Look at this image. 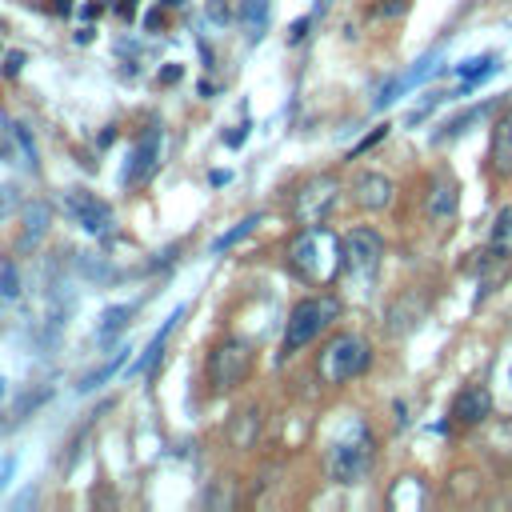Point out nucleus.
Returning a JSON list of instances; mask_svg holds the SVG:
<instances>
[{"label": "nucleus", "mask_w": 512, "mask_h": 512, "mask_svg": "<svg viewBox=\"0 0 512 512\" xmlns=\"http://www.w3.org/2000/svg\"><path fill=\"white\" fill-rule=\"evenodd\" d=\"M428 212H432L436 220H448V216L456 212V184H452V180H436V184L428 188Z\"/></svg>", "instance_id": "a211bd4d"}, {"label": "nucleus", "mask_w": 512, "mask_h": 512, "mask_svg": "<svg viewBox=\"0 0 512 512\" xmlns=\"http://www.w3.org/2000/svg\"><path fill=\"white\" fill-rule=\"evenodd\" d=\"M488 448L512 460V416H508V420H504V424H500V428L492 432V440H488Z\"/></svg>", "instance_id": "bb28decb"}, {"label": "nucleus", "mask_w": 512, "mask_h": 512, "mask_svg": "<svg viewBox=\"0 0 512 512\" xmlns=\"http://www.w3.org/2000/svg\"><path fill=\"white\" fill-rule=\"evenodd\" d=\"M208 16H212L216 24H228V8H224V0H212V4H208Z\"/></svg>", "instance_id": "72a5a7b5"}, {"label": "nucleus", "mask_w": 512, "mask_h": 512, "mask_svg": "<svg viewBox=\"0 0 512 512\" xmlns=\"http://www.w3.org/2000/svg\"><path fill=\"white\" fill-rule=\"evenodd\" d=\"M12 468H16V460H12V456H8V460H4V464H0V488H4V484H8V476H12Z\"/></svg>", "instance_id": "e433bc0d"}, {"label": "nucleus", "mask_w": 512, "mask_h": 512, "mask_svg": "<svg viewBox=\"0 0 512 512\" xmlns=\"http://www.w3.org/2000/svg\"><path fill=\"white\" fill-rule=\"evenodd\" d=\"M164 4H168V8H172V4H176V8H180V0H164Z\"/></svg>", "instance_id": "a19ab883"}, {"label": "nucleus", "mask_w": 512, "mask_h": 512, "mask_svg": "<svg viewBox=\"0 0 512 512\" xmlns=\"http://www.w3.org/2000/svg\"><path fill=\"white\" fill-rule=\"evenodd\" d=\"M4 388H8V384H4V376H0V400H4Z\"/></svg>", "instance_id": "ea45409f"}, {"label": "nucleus", "mask_w": 512, "mask_h": 512, "mask_svg": "<svg viewBox=\"0 0 512 512\" xmlns=\"http://www.w3.org/2000/svg\"><path fill=\"white\" fill-rule=\"evenodd\" d=\"M372 432L364 428V424H348L332 444H328V452H324V472L332 476V480H340V484H356L368 468H372Z\"/></svg>", "instance_id": "f03ea898"}, {"label": "nucleus", "mask_w": 512, "mask_h": 512, "mask_svg": "<svg viewBox=\"0 0 512 512\" xmlns=\"http://www.w3.org/2000/svg\"><path fill=\"white\" fill-rule=\"evenodd\" d=\"M0 156H4V144H0Z\"/></svg>", "instance_id": "79ce46f5"}, {"label": "nucleus", "mask_w": 512, "mask_h": 512, "mask_svg": "<svg viewBox=\"0 0 512 512\" xmlns=\"http://www.w3.org/2000/svg\"><path fill=\"white\" fill-rule=\"evenodd\" d=\"M64 208H68V216H72V220H80V228H84L88 236H104V232L112 228V208H108L104 200L88 196L84 188L64 192Z\"/></svg>", "instance_id": "6e6552de"}, {"label": "nucleus", "mask_w": 512, "mask_h": 512, "mask_svg": "<svg viewBox=\"0 0 512 512\" xmlns=\"http://www.w3.org/2000/svg\"><path fill=\"white\" fill-rule=\"evenodd\" d=\"M48 228H52V208H48L44 200H32V204L24 208V216H20V232H16V252H20V256L36 252V248L44 244Z\"/></svg>", "instance_id": "9d476101"}, {"label": "nucleus", "mask_w": 512, "mask_h": 512, "mask_svg": "<svg viewBox=\"0 0 512 512\" xmlns=\"http://www.w3.org/2000/svg\"><path fill=\"white\" fill-rule=\"evenodd\" d=\"M336 196H340L336 176L324 172V176L304 180V184L296 188V196H292V216H296V224H300V228H308V224H324L328 212L336 208Z\"/></svg>", "instance_id": "39448f33"}, {"label": "nucleus", "mask_w": 512, "mask_h": 512, "mask_svg": "<svg viewBox=\"0 0 512 512\" xmlns=\"http://www.w3.org/2000/svg\"><path fill=\"white\" fill-rule=\"evenodd\" d=\"M8 128H12V136H16L20 152H24V160H28V164H36V148H32V136H28V128H24V124H8Z\"/></svg>", "instance_id": "cd10ccee"}, {"label": "nucleus", "mask_w": 512, "mask_h": 512, "mask_svg": "<svg viewBox=\"0 0 512 512\" xmlns=\"http://www.w3.org/2000/svg\"><path fill=\"white\" fill-rule=\"evenodd\" d=\"M236 20L248 28L252 40H260V32H264V24H268V0H240Z\"/></svg>", "instance_id": "aec40b11"}, {"label": "nucleus", "mask_w": 512, "mask_h": 512, "mask_svg": "<svg viewBox=\"0 0 512 512\" xmlns=\"http://www.w3.org/2000/svg\"><path fill=\"white\" fill-rule=\"evenodd\" d=\"M288 264L300 280L308 284H332L344 268H348V248H344V236H336L332 228L324 224H308L292 236L288 244Z\"/></svg>", "instance_id": "f257e3e1"}, {"label": "nucleus", "mask_w": 512, "mask_h": 512, "mask_svg": "<svg viewBox=\"0 0 512 512\" xmlns=\"http://www.w3.org/2000/svg\"><path fill=\"white\" fill-rule=\"evenodd\" d=\"M244 140H248V124H236L232 132H224V144H228V148H240Z\"/></svg>", "instance_id": "473e14b6"}, {"label": "nucleus", "mask_w": 512, "mask_h": 512, "mask_svg": "<svg viewBox=\"0 0 512 512\" xmlns=\"http://www.w3.org/2000/svg\"><path fill=\"white\" fill-rule=\"evenodd\" d=\"M52 8H56L60 16H68V12H72V4H68V0H52Z\"/></svg>", "instance_id": "58836bf2"}, {"label": "nucleus", "mask_w": 512, "mask_h": 512, "mask_svg": "<svg viewBox=\"0 0 512 512\" xmlns=\"http://www.w3.org/2000/svg\"><path fill=\"white\" fill-rule=\"evenodd\" d=\"M308 24H312V16H304V20H296V24H292V32H288V40L296 44V40H300V36L308 32Z\"/></svg>", "instance_id": "c9c22d12"}, {"label": "nucleus", "mask_w": 512, "mask_h": 512, "mask_svg": "<svg viewBox=\"0 0 512 512\" xmlns=\"http://www.w3.org/2000/svg\"><path fill=\"white\" fill-rule=\"evenodd\" d=\"M440 60H444V48H432V52H424V56H420V60H416V64H412L404 76H396V80H388V84L380 88V96L372 100V108H388L396 96H404L408 88H416L420 80H428V76L440 68Z\"/></svg>", "instance_id": "1a4fd4ad"}, {"label": "nucleus", "mask_w": 512, "mask_h": 512, "mask_svg": "<svg viewBox=\"0 0 512 512\" xmlns=\"http://www.w3.org/2000/svg\"><path fill=\"white\" fill-rule=\"evenodd\" d=\"M128 356H132V348H120V352H116V356H112L108 364H100V368L84 372V376L76 380V392H96L100 384H108V380H112V376H116V372H120V368L128 364Z\"/></svg>", "instance_id": "f3484780"}, {"label": "nucleus", "mask_w": 512, "mask_h": 512, "mask_svg": "<svg viewBox=\"0 0 512 512\" xmlns=\"http://www.w3.org/2000/svg\"><path fill=\"white\" fill-rule=\"evenodd\" d=\"M492 416V396H488V388H464L456 400H452V420L456 424H484Z\"/></svg>", "instance_id": "f8f14e48"}, {"label": "nucleus", "mask_w": 512, "mask_h": 512, "mask_svg": "<svg viewBox=\"0 0 512 512\" xmlns=\"http://www.w3.org/2000/svg\"><path fill=\"white\" fill-rule=\"evenodd\" d=\"M248 368H252V348H248L244 340H236V336L220 340V344L212 348V356H208V380H212L216 392L236 388V384L248 376Z\"/></svg>", "instance_id": "423d86ee"}, {"label": "nucleus", "mask_w": 512, "mask_h": 512, "mask_svg": "<svg viewBox=\"0 0 512 512\" xmlns=\"http://www.w3.org/2000/svg\"><path fill=\"white\" fill-rule=\"evenodd\" d=\"M184 316H188V308H184V304H180L176 312H168V320L160 324V332L152 336V344L144 348V356L132 364V372H136V376H152V372H156V364H160V356H164V344H168V336L176 332V324H180Z\"/></svg>", "instance_id": "ddd939ff"}, {"label": "nucleus", "mask_w": 512, "mask_h": 512, "mask_svg": "<svg viewBox=\"0 0 512 512\" xmlns=\"http://www.w3.org/2000/svg\"><path fill=\"white\" fill-rule=\"evenodd\" d=\"M340 316V300L336 296H304L292 316H288V328H284V356L300 352L304 344H312L332 320Z\"/></svg>", "instance_id": "20e7f679"}, {"label": "nucleus", "mask_w": 512, "mask_h": 512, "mask_svg": "<svg viewBox=\"0 0 512 512\" xmlns=\"http://www.w3.org/2000/svg\"><path fill=\"white\" fill-rule=\"evenodd\" d=\"M344 248H348V272L356 276H372L384 260V236L376 228H352L344 236Z\"/></svg>", "instance_id": "0eeeda50"}, {"label": "nucleus", "mask_w": 512, "mask_h": 512, "mask_svg": "<svg viewBox=\"0 0 512 512\" xmlns=\"http://www.w3.org/2000/svg\"><path fill=\"white\" fill-rule=\"evenodd\" d=\"M492 168L500 176H512V112H504L492 128Z\"/></svg>", "instance_id": "2eb2a0df"}, {"label": "nucleus", "mask_w": 512, "mask_h": 512, "mask_svg": "<svg viewBox=\"0 0 512 512\" xmlns=\"http://www.w3.org/2000/svg\"><path fill=\"white\" fill-rule=\"evenodd\" d=\"M488 256L512 260V204L496 212V224H492V232H488Z\"/></svg>", "instance_id": "dca6fc26"}, {"label": "nucleus", "mask_w": 512, "mask_h": 512, "mask_svg": "<svg viewBox=\"0 0 512 512\" xmlns=\"http://www.w3.org/2000/svg\"><path fill=\"white\" fill-rule=\"evenodd\" d=\"M256 428H260V412H256V408L236 412V420H232V428H228V440H232V444H240V448H248V444H252V436H256Z\"/></svg>", "instance_id": "412c9836"}, {"label": "nucleus", "mask_w": 512, "mask_h": 512, "mask_svg": "<svg viewBox=\"0 0 512 512\" xmlns=\"http://www.w3.org/2000/svg\"><path fill=\"white\" fill-rule=\"evenodd\" d=\"M352 196H356V204H360V208H368V212H380V208H388V204H392V196H396V184H392L384 172H364V176H356V184H352Z\"/></svg>", "instance_id": "9b49d317"}, {"label": "nucleus", "mask_w": 512, "mask_h": 512, "mask_svg": "<svg viewBox=\"0 0 512 512\" xmlns=\"http://www.w3.org/2000/svg\"><path fill=\"white\" fill-rule=\"evenodd\" d=\"M484 112H488V104H476V108H468V112H460L456 120H448V128L440 132V140H448V136H460V132H468V124H472V120H480Z\"/></svg>", "instance_id": "393cba45"}, {"label": "nucleus", "mask_w": 512, "mask_h": 512, "mask_svg": "<svg viewBox=\"0 0 512 512\" xmlns=\"http://www.w3.org/2000/svg\"><path fill=\"white\" fill-rule=\"evenodd\" d=\"M48 396H52V388H48V384H40V388H36L28 400H20V404H16V420H20V416H28V412H32L40 400H48Z\"/></svg>", "instance_id": "c85d7f7f"}, {"label": "nucleus", "mask_w": 512, "mask_h": 512, "mask_svg": "<svg viewBox=\"0 0 512 512\" xmlns=\"http://www.w3.org/2000/svg\"><path fill=\"white\" fill-rule=\"evenodd\" d=\"M500 68V60L492 56V52H484V56H472V60H464V64H456V72H460V80H468V84H480L488 72H496Z\"/></svg>", "instance_id": "4be33fe9"}, {"label": "nucleus", "mask_w": 512, "mask_h": 512, "mask_svg": "<svg viewBox=\"0 0 512 512\" xmlns=\"http://www.w3.org/2000/svg\"><path fill=\"white\" fill-rule=\"evenodd\" d=\"M0 296H4V300H16V296H20V272H16L12 260L0 264Z\"/></svg>", "instance_id": "a878e982"}, {"label": "nucleus", "mask_w": 512, "mask_h": 512, "mask_svg": "<svg viewBox=\"0 0 512 512\" xmlns=\"http://www.w3.org/2000/svg\"><path fill=\"white\" fill-rule=\"evenodd\" d=\"M208 180H212V184H216V188H220V184H228V180H232V176H228V172H224V168H216V172H212V176H208Z\"/></svg>", "instance_id": "4c0bfd02"}, {"label": "nucleus", "mask_w": 512, "mask_h": 512, "mask_svg": "<svg viewBox=\"0 0 512 512\" xmlns=\"http://www.w3.org/2000/svg\"><path fill=\"white\" fill-rule=\"evenodd\" d=\"M384 136H388V124H380V128H376V132H368V136H364V140H360V144H356V148H352V152H348V156H352V160H356V156H364V152H368V148H372V144H380V140H384Z\"/></svg>", "instance_id": "c756f323"}, {"label": "nucleus", "mask_w": 512, "mask_h": 512, "mask_svg": "<svg viewBox=\"0 0 512 512\" xmlns=\"http://www.w3.org/2000/svg\"><path fill=\"white\" fill-rule=\"evenodd\" d=\"M156 152H160V132H156V128H148V132H144V140L136 144V152L128 156L124 184H140V180H148V176H152V168H156Z\"/></svg>", "instance_id": "4468645a"}, {"label": "nucleus", "mask_w": 512, "mask_h": 512, "mask_svg": "<svg viewBox=\"0 0 512 512\" xmlns=\"http://www.w3.org/2000/svg\"><path fill=\"white\" fill-rule=\"evenodd\" d=\"M180 76H184V68H180V64H164V68L156 72V84H176Z\"/></svg>", "instance_id": "2f4dec72"}, {"label": "nucleus", "mask_w": 512, "mask_h": 512, "mask_svg": "<svg viewBox=\"0 0 512 512\" xmlns=\"http://www.w3.org/2000/svg\"><path fill=\"white\" fill-rule=\"evenodd\" d=\"M16 200H20V192H16V184H0V220L16 208Z\"/></svg>", "instance_id": "7c9ffc66"}, {"label": "nucleus", "mask_w": 512, "mask_h": 512, "mask_svg": "<svg viewBox=\"0 0 512 512\" xmlns=\"http://www.w3.org/2000/svg\"><path fill=\"white\" fill-rule=\"evenodd\" d=\"M256 224H260V216H244V220H240L236 228H228L224 236H216V244H212V252H228V248H232V244H240V240H244V236H248V232H252Z\"/></svg>", "instance_id": "b1692460"}, {"label": "nucleus", "mask_w": 512, "mask_h": 512, "mask_svg": "<svg viewBox=\"0 0 512 512\" xmlns=\"http://www.w3.org/2000/svg\"><path fill=\"white\" fill-rule=\"evenodd\" d=\"M76 272L80 276H88V280H96V284H104V280H112L116 272L108 268V260L104 256H96V252H80L76 256Z\"/></svg>", "instance_id": "5701e85b"}, {"label": "nucleus", "mask_w": 512, "mask_h": 512, "mask_svg": "<svg viewBox=\"0 0 512 512\" xmlns=\"http://www.w3.org/2000/svg\"><path fill=\"white\" fill-rule=\"evenodd\" d=\"M20 64H24V56H20V52H8V56H4V76H16Z\"/></svg>", "instance_id": "f704fd0d"}, {"label": "nucleus", "mask_w": 512, "mask_h": 512, "mask_svg": "<svg viewBox=\"0 0 512 512\" xmlns=\"http://www.w3.org/2000/svg\"><path fill=\"white\" fill-rule=\"evenodd\" d=\"M136 316V304H116V308H104L100 316V344H112V336H120L128 328V320Z\"/></svg>", "instance_id": "6ab92c4d"}, {"label": "nucleus", "mask_w": 512, "mask_h": 512, "mask_svg": "<svg viewBox=\"0 0 512 512\" xmlns=\"http://www.w3.org/2000/svg\"><path fill=\"white\" fill-rule=\"evenodd\" d=\"M368 364H372L368 340L356 336V332H336V336L320 348V356H316V376H320L324 384H344V380L360 376Z\"/></svg>", "instance_id": "7ed1b4c3"}]
</instances>
